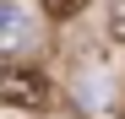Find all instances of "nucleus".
Here are the masks:
<instances>
[{"label": "nucleus", "mask_w": 125, "mask_h": 119, "mask_svg": "<svg viewBox=\"0 0 125 119\" xmlns=\"http://www.w3.org/2000/svg\"><path fill=\"white\" fill-rule=\"evenodd\" d=\"M38 33H44V27H38V16L27 6H6V11H0V49H6L11 60L27 54V49H38Z\"/></svg>", "instance_id": "nucleus-2"}, {"label": "nucleus", "mask_w": 125, "mask_h": 119, "mask_svg": "<svg viewBox=\"0 0 125 119\" xmlns=\"http://www.w3.org/2000/svg\"><path fill=\"white\" fill-rule=\"evenodd\" d=\"M38 6H44V16H54V22H71L87 0H38Z\"/></svg>", "instance_id": "nucleus-4"}, {"label": "nucleus", "mask_w": 125, "mask_h": 119, "mask_svg": "<svg viewBox=\"0 0 125 119\" xmlns=\"http://www.w3.org/2000/svg\"><path fill=\"white\" fill-rule=\"evenodd\" d=\"M114 119H125V108H120V114H114Z\"/></svg>", "instance_id": "nucleus-5"}, {"label": "nucleus", "mask_w": 125, "mask_h": 119, "mask_svg": "<svg viewBox=\"0 0 125 119\" xmlns=\"http://www.w3.org/2000/svg\"><path fill=\"white\" fill-rule=\"evenodd\" d=\"M103 27H109L114 43H125V0H109L103 6Z\"/></svg>", "instance_id": "nucleus-3"}, {"label": "nucleus", "mask_w": 125, "mask_h": 119, "mask_svg": "<svg viewBox=\"0 0 125 119\" xmlns=\"http://www.w3.org/2000/svg\"><path fill=\"white\" fill-rule=\"evenodd\" d=\"M0 97H6L11 108H22V114H38V108H49L54 87H49L44 70H33V65H22V60H11V65L0 70Z\"/></svg>", "instance_id": "nucleus-1"}]
</instances>
